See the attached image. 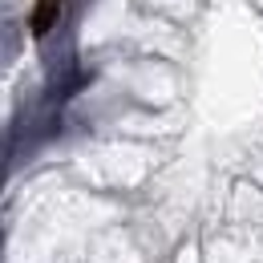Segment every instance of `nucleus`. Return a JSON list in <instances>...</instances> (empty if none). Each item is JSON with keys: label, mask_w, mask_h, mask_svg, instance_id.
<instances>
[]
</instances>
